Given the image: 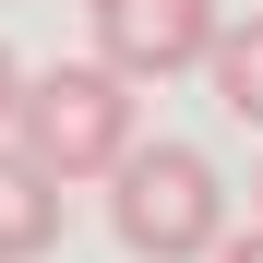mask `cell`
Masks as SVG:
<instances>
[{"mask_svg": "<svg viewBox=\"0 0 263 263\" xmlns=\"http://www.w3.org/2000/svg\"><path fill=\"white\" fill-rule=\"evenodd\" d=\"M108 228H120L132 263H203L215 239H228V180H215V156L132 132L120 167H108Z\"/></svg>", "mask_w": 263, "mask_h": 263, "instance_id": "6da1fadb", "label": "cell"}, {"mask_svg": "<svg viewBox=\"0 0 263 263\" xmlns=\"http://www.w3.org/2000/svg\"><path fill=\"white\" fill-rule=\"evenodd\" d=\"M12 144L48 167V180H108L120 144H132V84L108 60H48V72H24L12 84Z\"/></svg>", "mask_w": 263, "mask_h": 263, "instance_id": "7a4b0ae2", "label": "cell"}, {"mask_svg": "<svg viewBox=\"0 0 263 263\" xmlns=\"http://www.w3.org/2000/svg\"><path fill=\"white\" fill-rule=\"evenodd\" d=\"M84 12H96V60H108L120 84L192 72L203 36H215V0H84Z\"/></svg>", "mask_w": 263, "mask_h": 263, "instance_id": "3957f363", "label": "cell"}, {"mask_svg": "<svg viewBox=\"0 0 263 263\" xmlns=\"http://www.w3.org/2000/svg\"><path fill=\"white\" fill-rule=\"evenodd\" d=\"M60 251V180L24 144H0V263H48Z\"/></svg>", "mask_w": 263, "mask_h": 263, "instance_id": "277c9868", "label": "cell"}, {"mask_svg": "<svg viewBox=\"0 0 263 263\" xmlns=\"http://www.w3.org/2000/svg\"><path fill=\"white\" fill-rule=\"evenodd\" d=\"M192 72L215 84V108H228V120H251V132H263V12H239V24H215Z\"/></svg>", "mask_w": 263, "mask_h": 263, "instance_id": "5b68a950", "label": "cell"}, {"mask_svg": "<svg viewBox=\"0 0 263 263\" xmlns=\"http://www.w3.org/2000/svg\"><path fill=\"white\" fill-rule=\"evenodd\" d=\"M203 263H263V228H239V239H215Z\"/></svg>", "mask_w": 263, "mask_h": 263, "instance_id": "8992f818", "label": "cell"}, {"mask_svg": "<svg viewBox=\"0 0 263 263\" xmlns=\"http://www.w3.org/2000/svg\"><path fill=\"white\" fill-rule=\"evenodd\" d=\"M12 84H24V60H12V36H0V132H12Z\"/></svg>", "mask_w": 263, "mask_h": 263, "instance_id": "52a82bcc", "label": "cell"}, {"mask_svg": "<svg viewBox=\"0 0 263 263\" xmlns=\"http://www.w3.org/2000/svg\"><path fill=\"white\" fill-rule=\"evenodd\" d=\"M251 203H263V167H251Z\"/></svg>", "mask_w": 263, "mask_h": 263, "instance_id": "ba28073f", "label": "cell"}]
</instances>
